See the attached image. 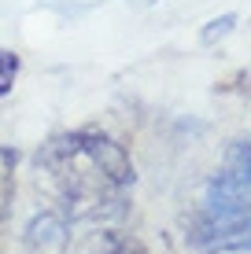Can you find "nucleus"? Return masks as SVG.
Segmentation results:
<instances>
[{
	"instance_id": "1",
	"label": "nucleus",
	"mask_w": 251,
	"mask_h": 254,
	"mask_svg": "<svg viewBox=\"0 0 251 254\" xmlns=\"http://www.w3.org/2000/svg\"><path fill=\"white\" fill-rule=\"evenodd\" d=\"M37 188L71 221H115L133 188V162L111 136L63 133L37 151Z\"/></svg>"
},
{
	"instance_id": "2",
	"label": "nucleus",
	"mask_w": 251,
	"mask_h": 254,
	"mask_svg": "<svg viewBox=\"0 0 251 254\" xmlns=\"http://www.w3.org/2000/svg\"><path fill=\"white\" fill-rule=\"evenodd\" d=\"M188 236L200 254H251V136H240L207 181Z\"/></svg>"
},
{
	"instance_id": "3",
	"label": "nucleus",
	"mask_w": 251,
	"mask_h": 254,
	"mask_svg": "<svg viewBox=\"0 0 251 254\" xmlns=\"http://www.w3.org/2000/svg\"><path fill=\"white\" fill-rule=\"evenodd\" d=\"M26 254H67V217L48 210L26 229Z\"/></svg>"
},
{
	"instance_id": "4",
	"label": "nucleus",
	"mask_w": 251,
	"mask_h": 254,
	"mask_svg": "<svg viewBox=\"0 0 251 254\" xmlns=\"http://www.w3.org/2000/svg\"><path fill=\"white\" fill-rule=\"evenodd\" d=\"M82 254H148L137 240H129V236H118V232H100L92 236L89 243H85Z\"/></svg>"
},
{
	"instance_id": "5",
	"label": "nucleus",
	"mask_w": 251,
	"mask_h": 254,
	"mask_svg": "<svg viewBox=\"0 0 251 254\" xmlns=\"http://www.w3.org/2000/svg\"><path fill=\"white\" fill-rule=\"evenodd\" d=\"M15 162H19L15 147H0V221H4V217H7V210H11V191H15Z\"/></svg>"
},
{
	"instance_id": "6",
	"label": "nucleus",
	"mask_w": 251,
	"mask_h": 254,
	"mask_svg": "<svg viewBox=\"0 0 251 254\" xmlns=\"http://www.w3.org/2000/svg\"><path fill=\"white\" fill-rule=\"evenodd\" d=\"M233 26H237V15H233V11L222 15V19H211V22L203 26L200 41H203V45H218L222 37H229V33H233Z\"/></svg>"
},
{
	"instance_id": "7",
	"label": "nucleus",
	"mask_w": 251,
	"mask_h": 254,
	"mask_svg": "<svg viewBox=\"0 0 251 254\" xmlns=\"http://www.w3.org/2000/svg\"><path fill=\"white\" fill-rule=\"evenodd\" d=\"M15 74H19V56H15V52H4V48H0V96L11 92Z\"/></svg>"
}]
</instances>
